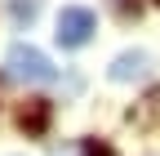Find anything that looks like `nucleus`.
Listing matches in <instances>:
<instances>
[{
	"label": "nucleus",
	"instance_id": "obj_1",
	"mask_svg": "<svg viewBox=\"0 0 160 156\" xmlns=\"http://www.w3.org/2000/svg\"><path fill=\"white\" fill-rule=\"evenodd\" d=\"M5 71H9V81H27V85H49V81H58V67H53L36 45H13V49L5 54Z\"/></svg>",
	"mask_w": 160,
	"mask_h": 156
},
{
	"label": "nucleus",
	"instance_id": "obj_2",
	"mask_svg": "<svg viewBox=\"0 0 160 156\" xmlns=\"http://www.w3.org/2000/svg\"><path fill=\"white\" fill-rule=\"evenodd\" d=\"M93 31H98V18H93V9H85V5H67L62 13H58V45L62 49H80V45H89L93 40Z\"/></svg>",
	"mask_w": 160,
	"mask_h": 156
},
{
	"label": "nucleus",
	"instance_id": "obj_3",
	"mask_svg": "<svg viewBox=\"0 0 160 156\" xmlns=\"http://www.w3.org/2000/svg\"><path fill=\"white\" fill-rule=\"evenodd\" d=\"M147 67H151V58H147L142 49H125V54H120L116 63L107 67V76L125 85V81H142V76H147Z\"/></svg>",
	"mask_w": 160,
	"mask_h": 156
},
{
	"label": "nucleus",
	"instance_id": "obj_4",
	"mask_svg": "<svg viewBox=\"0 0 160 156\" xmlns=\"http://www.w3.org/2000/svg\"><path fill=\"white\" fill-rule=\"evenodd\" d=\"M49 121H53V103H45V98H31V103L18 107V125H22L27 134H45Z\"/></svg>",
	"mask_w": 160,
	"mask_h": 156
},
{
	"label": "nucleus",
	"instance_id": "obj_5",
	"mask_svg": "<svg viewBox=\"0 0 160 156\" xmlns=\"http://www.w3.org/2000/svg\"><path fill=\"white\" fill-rule=\"evenodd\" d=\"M80 152H85V156H116V147L102 143V138H85V143H80Z\"/></svg>",
	"mask_w": 160,
	"mask_h": 156
},
{
	"label": "nucleus",
	"instance_id": "obj_6",
	"mask_svg": "<svg viewBox=\"0 0 160 156\" xmlns=\"http://www.w3.org/2000/svg\"><path fill=\"white\" fill-rule=\"evenodd\" d=\"M36 0H13V18H27V23H31V18H36Z\"/></svg>",
	"mask_w": 160,
	"mask_h": 156
},
{
	"label": "nucleus",
	"instance_id": "obj_7",
	"mask_svg": "<svg viewBox=\"0 0 160 156\" xmlns=\"http://www.w3.org/2000/svg\"><path fill=\"white\" fill-rule=\"evenodd\" d=\"M151 5H156V9H160V0H151Z\"/></svg>",
	"mask_w": 160,
	"mask_h": 156
}]
</instances>
